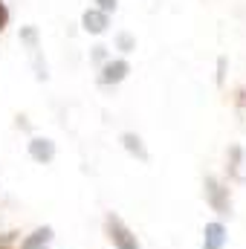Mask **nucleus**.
Here are the masks:
<instances>
[{"mask_svg": "<svg viewBox=\"0 0 246 249\" xmlns=\"http://www.w3.org/2000/svg\"><path fill=\"white\" fill-rule=\"evenodd\" d=\"M105 235L113 244V249H142L139 238L133 235V229L124 223L119 214H113V212L105 217Z\"/></svg>", "mask_w": 246, "mask_h": 249, "instance_id": "nucleus-1", "label": "nucleus"}, {"mask_svg": "<svg viewBox=\"0 0 246 249\" xmlns=\"http://www.w3.org/2000/svg\"><path fill=\"white\" fill-rule=\"evenodd\" d=\"M203 197L206 203L211 206V212H217L220 217H232V194H229V186H223L217 177H206L203 180Z\"/></svg>", "mask_w": 246, "mask_h": 249, "instance_id": "nucleus-2", "label": "nucleus"}, {"mask_svg": "<svg viewBox=\"0 0 246 249\" xmlns=\"http://www.w3.org/2000/svg\"><path fill=\"white\" fill-rule=\"evenodd\" d=\"M29 157L41 165H50L55 160V142L47 139V136H32L29 139Z\"/></svg>", "mask_w": 246, "mask_h": 249, "instance_id": "nucleus-3", "label": "nucleus"}, {"mask_svg": "<svg viewBox=\"0 0 246 249\" xmlns=\"http://www.w3.org/2000/svg\"><path fill=\"white\" fill-rule=\"evenodd\" d=\"M127 72H130V64L124 61V58L107 61L102 67V72H99V84H119V81L127 78Z\"/></svg>", "mask_w": 246, "mask_h": 249, "instance_id": "nucleus-4", "label": "nucleus"}, {"mask_svg": "<svg viewBox=\"0 0 246 249\" xmlns=\"http://www.w3.org/2000/svg\"><path fill=\"white\" fill-rule=\"evenodd\" d=\"M226 247V226L220 220L206 223L203 229V249H223Z\"/></svg>", "mask_w": 246, "mask_h": 249, "instance_id": "nucleus-5", "label": "nucleus"}, {"mask_svg": "<svg viewBox=\"0 0 246 249\" xmlns=\"http://www.w3.org/2000/svg\"><path fill=\"white\" fill-rule=\"evenodd\" d=\"M122 148L127 151V154H133L139 162H148L151 160V154H148V148H145V142H142V136L139 133H133V130H127V133H122Z\"/></svg>", "mask_w": 246, "mask_h": 249, "instance_id": "nucleus-6", "label": "nucleus"}, {"mask_svg": "<svg viewBox=\"0 0 246 249\" xmlns=\"http://www.w3.org/2000/svg\"><path fill=\"white\" fill-rule=\"evenodd\" d=\"M53 238H55V229H53V226H38L32 235H26V238H23L20 249H47Z\"/></svg>", "mask_w": 246, "mask_h": 249, "instance_id": "nucleus-7", "label": "nucleus"}, {"mask_svg": "<svg viewBox=\"0 0 246 249\" xmlns=\"http://www.w3.org/2000/svg\"><path fill=\"white\" fill-rule=\"evenodd\" d=\"M81 26H84V32L102 35V32L107 29V15H105V12H99V9H87V12L81 15Z\"/></svg>", "mask_w": 246, "mask_h": 249, "instance_id": "nucleus-8", "label": "nucleus"}, {"mask_svg": "<svg viewBox=\"0 0 246 249\" xmlns=\"http://www.w3.org/2000/svg\"><path fill=\"white\" fill-rule=\"evenodd\" d=\"M116 47H119L122 53H133V50H136V41H133V35L119 32V35H116Z\"/></svg>", "mask_w": 246, "mask_h": 249, "instance_id": "nucleus-9", "label": "nucleus"}, {"mask_svg": "<svg viewBox=\"0 0 246 249\" xmlns=\"http://www.w3.org/2000/svg\"><path fill=\"white\" fill-rule=\"evenodd\" d=\"M96 3H99V12L110 15V12H116V3H119V0H96Z\"/></svg>", "mask_w": 246, "mask_h": 249, "instance_id": "nucleus-10", "label": "nucleus"}, {"mask_svg": "<svg viewBox=\"0 0 246 249\" xmlns=\"http://www.w3.org/2000/svg\"><path fill=\"white\" fill-rule=\"evenodd\" d=\"M6 23H9V9H6V3L0 0V32L6 29Z\"/></svg>", "mask_w": 246, "mask_h": 249, "instance_id": "nucleus-11", "label": "nucleus"}, {"mask_svg": "<svg viewBox=\"0 0 246 249\" xmlns=\"http://www.w3.org/2000/svg\"><path fill=\"white\" fill-rule=\"evenodd\" d=\"M217 70H220V72H217V84H223V75H226V58L217 61Z\"/></svg>", "mask_w": 246, "mask_h": 249, "instance_id": "nucleus-12", "label": "nucleus"}, {"mask_svg": "<svg viewBox=\"0 0 246 249\" xmlns=\"http://www.w3.org/2000/svg\"><path fill=\"white\" fill-rule=\"evenodd\" d=\"M93 58L102 61V58H105V47H96V50H93Z\"/></svg>", "mask_w": 246, "mask_h": 249, "instance_id": "nucleus-13", "label": "nucleus"}, {"mask_svg": "<svg viewBox=\"0 0 246 249\" xmlns=\"http://www.w3.org/2000/svg\"><path fill=\"white\" fill-rule=\"evenodd\" d=\"M0 249H9V247H0Z\"/></svg>", "mask_w": 246, "mask_h": 249, "instance_id": "nucleus-14", "label": "nucleus"}]
</instances>
